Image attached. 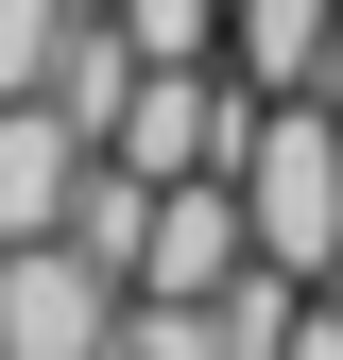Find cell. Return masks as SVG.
I'll list each match as a JSON object with an SVG mask.
<instances>
[{
  "label": "cell",
  "mask_w": 343,
  "mask_h": 360,
  "mask_svg": "<svg viewBox=\"0 0 343 360\" xmlns=\"http://www.w3.org/2000/svg\"><path fill=\"white\" fill-rule=\"evenodd\" d=\"M224 69L257 86V103L343 86V0H224Z\"/></svg>",
  "instance_id": "obj_6"
},
{
  "label": "cell",
  "mask_w": 343,
  "mask_h": 360,
  "mask_svg": "<svg viewBox=\"0 0 343 360\" xmlns=\"http://www.w3.org/2000/svg\"><path fill=\"white\" fill-rule=\"evenodd\" d=\"M86 18H103V0H86Z\"/></svg>",
  "instance_id": "obj_12"
},
{
  "label": "cell",
  "mask_w": 343,
  "mask_h": 360,
  "mask_svg": "<svg viewBox=\"0 0 343 360\" xmlns=\"http://www.w3.org/2000/svg\"><path fill=\"white\" fill-rule=\"evenodd\" d=\"M240 138H257V86H224V52H206V69H138L120 120H103V155L138 172V189H172V172H240Z\"/></svg>",
  "instance_id": "obj_2"
},
{
  "label": "cell",
  "mask_w": 343,
  "mask_h": 360,
  "mask_svg": "<svg viewBox=\"0 0 343 360\" xmlns=\"http://www.w3.org/2000/svg\"><path fill=\"white\" fill-rule=\"evenodd\" d=\"M69 34H86V0H0V103H18V86H52Z\"/></svg>",
  "instance_id": "obj_10"
},
{
  "label": "cell",
  "mask_w": 343,
  "mask_h": 360,
  "mask_svg": "<svg viewBox=\"0 0 343 360\" xmlns=\"http://www.w3.org/2000/svg\"><path fill=\"white\" fill-rule=\"evenodd\" d=\"M120 86H138V52H120V18H86L69 52H52V103L86 120V138H103V120H120Z\"/></svg>",
  "instance_id": "obj_9"
},
{
  "label": "cell",
  "mask_w": 343,
  "mask_h": 360,
  "mask_svg": "<svg viewBox=\"0 0 343 360\" xmlns=\"http://www.w3.org/2000/svg\"><path fill=\"white\" fill-rule=\"evenodd\" d=\"M240 223H257V257L275 275H343V86H292V103H257V138H240Z\"/></svg>",
  "instance_id": "obj_1"
},
{
  "label": "cell",
  "mask_w": 343,
  "mask_h": 360,
  "mask_svg": "<svg viewBox=\"0 0 343 360\" xmlns=\"http://www.w3.org/2000/svg\"><path fill=\"white\" fill-rule=\"evenodd\" d=\"M240 257H257L240 172H172V189H155V240H138V292H224Z\"/></svg>",
  "instance_id": "obj_5"
},
{
  "label": "cell",
  "mask_w": 343,
  "mask_h": 360,
  "mask_svg": "<svg viewBox=\"0 0 343 360\" xmlns=\"http://www.w3.org/2000/svg\"><path fill=\"white\" fill-rule=\"evenodd\" d=\"M275 360H343V309L309 292V309H292V343H275Z\"/></svg>",
  "instance_id": "obj_11"
},
{
  "label": "cell",
  "mask_w": 343,
  "mask_h": 360,
  "mask_svg": "<svg viewBox=\"0 0 343 360\" xmlns=\"http://www.w3.org/2000/svg\"><path fill=\"white\" fill-rule=\"evenodd\" d=\"M292 309H309V275H275V257H240V275L206 292V326H224V360H275V343H292Z\"/></svg>",
  "instance_id": "obj_7"
},
{
  "label": "cell",
  "mask_w": 343,
  "mask_h": 360,
  "mask_svg": "<svg viewBox=\"0 0 343 360\" xmlns=\"http://www.w3.org/2000/svg\"><path fill=\"white\" fill-rule=\"evenodd\" d=\"M0 360H120V275L86 240H0Z\"/></svg>",
  "instance_id": "obj_3"
},
{
  "label": "cell",
  "mask_w": 343,
  "mask_h": 360,
  "mask_svg": "<svg viewBox=\"0 0 343 360\" xmlns=\"http://www.w3.org/2000/svg\"><path fill=\"white\" fill-rule=\"evenodd\" d=\"M86 155H103V138H86L52 86H18V103H0V240H52L69 189H86Z\"/></svg>",
  "instance_id": "obj_4"
},
{
  "label": "cell",
  "mask_w": 343,
  "mask_h": 360,
  "mask_svg": "<svg viewBox=\"0 0 343 360\" xmlns=\"http://www.w3.org/2000/svg\"><path fill=\"white\" fill-rule=\"evenodd\" d=\"M103 18H120L138 69H206V52H224V0H103Z\"/></svg>",
  "instance_id": "obj_8"
}]
</instances>
